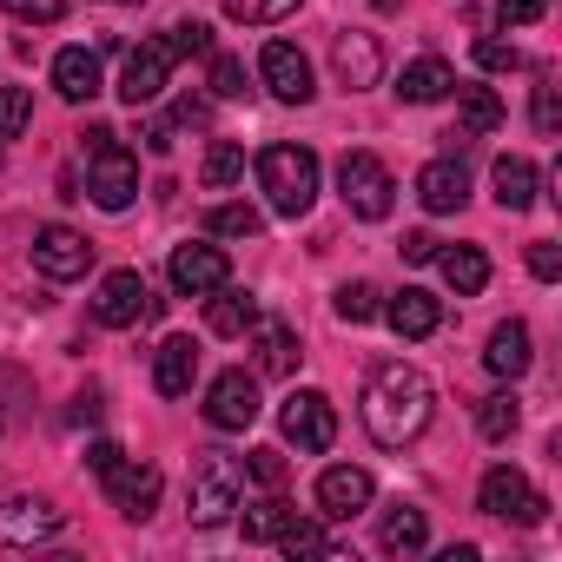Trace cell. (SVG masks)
<instances>
[{"label": "cell", "mask_w": 562, "mask_h": 562, "mask_svg": "<svg viewBox=\"0 0 562 562\" xmlns=\"http://www.w3.org/2000/svg\"><path fill=\"white\" fill-rule=\"evenodd\" d=\"M430 411H437V391H430V378H424L417 364H404V358L371 364L364 397H358V417H364L371 443H384V450L417 443V437L430 430Z\"/></svg>", "instance_id": "6da1fadb"}, {"label": "cell", "mask_w": 562, "mask_h": 562, "mask_svg": "<svg viewBox=\"0 0 562 562\" xmlns=\"http://www.w3.org/2000/svg\"><path fill=\"white\" fill-rule=\"evenodd\" d=\"M258 192L278 218H305L318 199V153L312 146H265L258 153Z\"/></svg>", "instance_id": "7a4b0ae2"}, {"label": "cell", "mask_w": 562, "mask_h": 562, "mask_svg": "<svg viewBox=\"0 0 562 562\" xmlns=\"http://www.w3.org/2000/svg\"><path fill=\"white\" fill-rule=\"evenodd\" d=\"M238 496H245V470H238V457H225V450H205V457H192L186 503H192V522H199V529L225 522V516L238 509Z\"/></svg>", "instance_id": "3957f363"}, {"label": "cell", "mask_w": 562, "mask_h": 562, "mask_svg": "<svg viewBox=\"0 0 562 562\" xmlns=\"http://www.w3.org/2000/svg\"><path fill=\"white\" fill-rule=\"evenodd\" d=\"M338 192H345V205L358 212V218H391V199H397V179H391V166L378 159V153H345L338 159Z\"/></svg>", "instance_id": "277c9868"}, {"label": "cell", "mask_w": 562, "mask_h": 562, "mask_svg": "<svg viewBox=\"0 0 562 562\" xmlns=\"http://www.w3.org/2000/svg\"><path fill=\"white\" fill-rule=\"evenodd\" d=\"M87 192H93L100 212H126V205L139 199V159H133L120 139L93 146V153H87Z\"/></svg>", "instance_id": "5b68a950"}, {"label": "cell", "mask_w": 562, "mask_h": 562, "mask_svg": "<svg viewBox=\"0 0 562 562\" xmlns=\"http://www.w3.org/2000/svg\"><path fill=\"white\" fill-rule=\"evenodd\" d=\"M159 305H166V299L146 292V278H139V271H106V278H100V292H93V318H100L106 331L146 325V318H159Z\"/></svg>", "instance_id": "8992f818"}, {"label": "cell", "mask_w": 562, "mask_h": 562, "mask_svg": "<svg viewBox=\"0 0 562 562\" xmlns=\"http://www.w3.org/2000/svg\"><path fill=\"white\" fill-rule=\"evenodd\" d=\"M278 424H285V437H292L305 457H325V450L338 443V411H331L325 391H292L285 411H278Z\"/></svg>", "instance_id": "52a82bcc"}, {"label": "cell", "mask_w": 562, "mask_h": 562, "mask_svg": "<svg viewBox=\"0 0 562 562\" xmlns=\"http://www.w3.org/2000/svg\"><path fill=\"white\" fill-rule=\"evenodd\" d=\"M476 509L483 516H503V522H542V496L529 490V476L516 470V463H496L490 476H483V490H476Z\"/></svg>", "instance_id": "ba28073f"}, {"label": "cell", "mask_w": 562, "mask_h": 562, "mask_svg": "<svg viewBox=\"0 0 562 562\" xmlns=\"http://www.w3.org/2000/svg\"><path fill=\"white\" fill-rule=\"evenodd\" d=\"M34 265H41V278H54V285H74V278L93 271V245L74 225H41L34 232Z\"/></svg>", "instance_id": "9c48e42d"}, {"label": "cell", "mask_w": 562, "mask_h": 562, "mask_svg": "<svg viewBox=\"0 0 562 562\" xmlns=\"http://www.w3.org/2000/svg\"><path fill=\"white\" fill-rule=\"evenodd\" d=\"M166 80H172V47L166 41H139L126 54V67H120V100L139 113V106H153L166 93Z\"/></svg>", "instance_id": "30bf717a"}, {"label": "cell", "mask_w": 562, "mask_h": 562, "mask_svg": "<svg viewBox=\"0 0 562 562\" xmlns=\"http://www.w3.org/2000/svg\"><path fill=\"white\" fill-rule=\"evenodd\" d=\"M205 424L212 430H251L258 424V378L251 371H218L205 391Z\"/></svg>", "instance_id": "8fae6325"}, {"label": "cell", "mask_w": 562, "mask_h": 562, "mask_svg": "<svg viewBox=\"0 0 562 562\" xmlns=\"http://www.w3.org/2000/svg\"><path fill=\"white\" fill-rule=\"evenodd\" d=\"M166 271H172V292L179 299H212L218 285H232V258L218 245H179Z\"/></svg>", "instance_id": "7c38bea8"}, {"label": "cell", "mask_w": 562, "mask_h": 562, "mask_svg": "<svg viewBox=\"0 0 562 562\" xmlns=\"http://www.w3.org/2000/svg\"><path fill=\"white\" fill-rule=\"evenodd\" d=\"M258 80L271 87V100H285V106H305L318 87H312V60L292 47V41H271L265 54H258Z\"/></svg>", "instance_id": "4fadbf2b"}, {"label": "cell", "mask_w": 562, "mask_h": 562, "mask_svg": "<svg viewBox=\"0 0 562 562\" xmlns=\"http://www.w3.org/2000/svg\"><path fill=\"white\" fill-rule=\"evenodd\" d=\"M331 67H338V80H345V93L378 87V80H384V47H378V34L345 27V34L331 41Z\"/></svg>", "instance_id": "5bb4252c"}, {"label": "cell", "mask_w": 562, "mask_h": 562, "mask_svg": "<svg viewBox=\"0 0 562 562\" xmlns=\"http://www.w3.org/2000/svg\"><path fill=\"white\" fill-rule=\"evenodd\" d=\"M100 483H106L113 509H120V516H133V522H146V516H153V503H159V490H166V476H159L153 463H126V457H120Z\"/></svg>", "instance_id": "9a60e30c"}, {"label": "cell", "mask_w": 562, "mask_h": 562, "mask_svg": "<svg viewBox=\"0 0 562 562\" xmlns=\"http://www.w3.org/2000/svg\"><path fill=\"white\" fill-rule=\"evenodd\" d=\"M60 529H67V516H60L47 496H8V503H0V542H14V549L47 542V536H60Z\"/></svg>", "instance_id": "2e32d148"}, {"label": "cell", "mask_w": 562, "mask_h": 562, "mask_svg": "<svg viewBox=\"0 0 562 562\" xmlns=\"http://www.w3.org/2000/svg\"><path fill=\"white\" fill-rule=\"evenodd\" d=\"M371 470H358V463H331L325 476H318V516L325 522H345V516H358L364 503H371Z\"/></svg>", "instance_id": "e0dca14e"}, {"label": "cell", "mask_w": 562, "mask_h": 562, "mask_svg": "<svg viewBox=\"0 0 562 562\" xmlns=\"http://www.w3.org/2000/svg\"><path fill=\"white\" fill-rule=\"evenodd\" d=\"M245 338H251V351H258V378H292L299 358H305V351H299V331H292L285 318H258Z\"/></svg>", "instance_id": "ac0fdd59"}, {"label": "cell", "mask_w": 562, "mask_h": 562, "mask_svg": "<svg viewBox=\"0 0 562 562\" xmlns=\"http://www.w3.org/2000/svg\"><path fill=\"white\" fill-rule=\"evenodd\" d=\"M397 338H430L437 325H443V305L430 299V292H417V285H404V292H391L384 299V312H378Z\"/></svg>", "instance_id": "d6986e66"}, {"label": "cell", "mask_w": 562, "mask_h": 562, "mask_svg": "<svg viewBox=\"0 0 562 562\" xmlns=\"http://www.w3.org/2000/svg\"><path fill=\"white\" fill-rule=\"evenodd\" d=\"M450 93H457V67L437 60V54L411 60L404 80H397V100H404V106H437V100H450Z\"/></svg>", "instance_id": "ffe728a7"}, {"label": "cell", "mask_w": 562, "mask_h": 562, "mask_svg": "<svg viewBox=\"0 0 562 562\" xmlns=\"http://www.w3.org/2000/svg\"><path fill=\"white\" fill-rule=\"evenodd\" d=\"M417 199H424V212H463V199H470L463 159H430V166L417 172Z\"/></svg>", "instance_id": "44dd1931"}, {"label": "cell", "mask_w": 562, "mask_h": 562, "mask_svg": "<svg viewBox=\"0 0 562 562\" xmlns=\"http://www.w3.org/2000/svg\"><path fill=\"white\" fill-rule=\"evenodd\" d=\"M192 378H199V345H192V338H166V345L153 351V391H159V397H186Z\"/></svg>", "instance_id": "7402d4cb"}, {"label": "cell", "mask_w": 562, "mask_h": 562, "mask_svg": "<svg viewBox=\"0 0 562 562\" xmlns=\"http://www.w3.org/2000/svg\"><path fill=\"white\" fill-rule=\"evenodd\" d=\"M100 87H106V80H100V54H87V47H67V54H54V93H60V100L87 106Z\"/></svg>", "instance_id": "603a6c76"}, {"label": "cell", "mask_w": 562, "mask_h": 562, "mask_svg": "<svg viewBox=\"0 0 562 562\" xmlns=\"http://www.w3.org/2000/svg\"><path fill=\"white\" fill-rule=\"evenodd\" d=\"M251 325H258V299H251V292L218 285V292L205 299V331H212V338H245Z\"/></svg>", "instance_id": "cb8c5ba5"}, {"label": "cell", "mask_w": 562, "mask_h": 562, "mask_svg": "<svg viewBox=\"0 0 562 562\" xmlns=\"http://www.w3.org/2000/svg\"><path fill=\"white\" fill-rule=\"evenodd\" d=\"M490 186H496V205H503V212H529V205H536V166H529L522 153H503V159L490 166Z\"/></svg>", "instance_id": "d4e9b609"}, {"label": "cell", "mask_w": 562, "mask_h": 562, "mask_svg": "<svg viewBox=\"0 0 562 562\" xmlns=\"http://www.w3.org/2000/svg\"><path fill=\"white\" fill-rule=\"evenodd\" d=\"M529 358H536V351H529V325H522V318H509V325H496V331H490L483 364H490L496 378H509V384H516V378L529 371Z\"/></svg>", "instance_id": "484cf974"}, {"label": "cell", "mask_w": 562, "mask_h": 562, "mask_svg": "<svg viewBox=\"0 0 562 562\" xmlns=\"http://www.w3.org/2000/svg\"><path fill=\"white\" fill-rule=\"evenodd\" d=\"M437 265H443V278H450L457 299H476V292L490 285V258H483L476 245H450V251H437Z\"/></svg>", "instance_id": "4316f807"}, {"label": "cell", "mask_w": 562, "mask_h": 562, "mask_svg": "<svg viewBox=\"0 0 562 562\" xmlns=\"http://www.w3.org/2000/svg\"><path fill=\"white\" fill-rule=\"evenodd\" d=\"M424 542H430L424 509H391V516L378 522V549H384V555H417Z\"/></svg>", "instance_id": "83f0119b"}, {"label": "cell", "mask_w": 562, "mask_h": 562, "mask_svg": "<svg viewBox=\"0 0 562 562\" xmlns=\"http://www.w3.org/2000/svg\"><path fill=\"white\" fill-rule=\"evenodd\" d=\"M292 516H299V509H292L285 496H278V490H271L265 503H251V509H245V542H278Z\"/></svg>", "instance_id": "f1b7e54d"}, {"label": "cell", "mask_w": 562, "mask_h": 562, "mask_svg": "<svg viewBox=\"0 0 562 562\" xmlns=\"http://www.w3.org/2000/svg\"><path fill=\"white\" fill-rule=\"evenodd\" d=\"M331 312H338L345 325H371V318L384 312V292L371 285V278H351V285H338V299H331Z\"/></svg>", "instance_id": "f546056e"}, {"label": "cell", "mask_w": 562, "mask_h": 562, "mask_svg": "<svg viewBox=\"0 0 562 562\" xmlns=\"http://www.w3.org/2000/svg\"><path fill=\"white\" fill-rule=\"evenodd\" d=\"M457 113H463V133H470V139H483V133L503 126V100H496L490 87H463V106H457Z\"/></svg>", "instance_id": "4dcf8cb0"}, {"label": "cell", "mask_w": 562, "mask_h": 562, "mask_svg": "<svg viewBox=\"0 0 562 562\" xmlns=\"http://www.w3.org/2000/svg\"><path fill=\"white\" fill-rule=\"evenodd\" d=\"M212 192H225V186H238L245 179V146H232V139H212V153H205V172H199Z\"/></svg>", "instance_id": "1f68e13d"}, {"label": "cell", "mask_w": 562, "mask_h": 562, "mask_svg": "<svg viewBox=\"0 0 562 562\" xmlns=\"http://www.w3.org/2000/svg\"><path fill=\"white\" fill-rule=\"evenodd\" d=\"M225 14L238 27H278V21L299 14V0H225Z\"/></svg>", "instance_id": "d6a6232c"}, {"label": "cell", "mask_w": 562, "mask_h": 562, "mask_svg": "<svg viewBox=\"0 0 562 562\" xmlns=\"http://www.w3.org/2000/svg\"><path fill=\"white\" fill-rule=\"evenodd\" d=\"M218 238H258V205H245V199H232V205H212V218H205Z\"/></svg>", "instance_id": "836d02e7"}, {"label": "cell", "mask_w": 562, "mask_h": 562, "mask_svg": "<svg viewBox=\"0 0 562 562\" xmlns=\"http://www.w3.org/2000/svg\"><path fill=\"white\" fill-rule=\"evenodd\" d=\"M516 417H522V411H516V397H509V391H496V397H483V404H476V430H483L490 443H503V437L516 430Z\"/></svg>", "instance_id": "e575fe53"}, {"label": "cell", "mask_w": 562, "mask_h": 562, "mask_svg": "<svg viewBox=\"0 0 562 562\" xmlns=\"http://www.w3.org/2000/svg\"><path fill=\"white\" fill-rule=\"evenodd\" d=\"M34 120V93L27 87H0V139H21Z\"/></svg>", "instance_id": "d590c367"}, {"label": "cell", "mask_w": 562, "mask_h": 562, "mask_svg": "<svg viewBox=\"0 0 562 562\" xmlns=\"http://www.w3.org/2000/svg\"><path fill=\"white\" fill-rule=\"evenodd\" d=\"M278 549H285V555H331L325 529H318V522H305V516H292V522H285V536H278Z\"/></svg>", "instance_id": "8d00e7d4"}, {"label": "cell", "mask_w": 562, "mask_h": 562, "mask_svg": "<svg viewBox=\"0 0 562 562\" xmlns=\"http://www.w3.org/2000/svg\"><path fill=\"white\" fill-rule=\"evenodd\" d=\"M205 60H212V93H218V100H245V93H251L238 54H205Z\"/></svg>", "instance_id": "74e56055"}, {"label": "cell", "mask_w": 562, "mask_h": 562, "mask_svg": "<svg viewBox=\"0 0 562 562\" xmlns=\"http://www.w3.org/2000/svg\"><path fill=\"white\" fill-rule=\"evenodd\" d=\"M245 476H251L258 490H285V450H251V457H245Z\"/></svg>", "instance_id": "f35d334b"}, {"label": "cell", "mask_w": 562, "mask_h": 562, "mask_svg": "<svg viewBox=\"0 0 562 562\" xmlns=\"http://www.w3.org/2000/svg\"><path fill=\"white\" fill-rule=\"evenodd\" d=\"M0 8H8L21 27H54L67 14V0H0Z\"/></svg>", "instance_id": "ab89813d"}, {"label": "cell", "mask_w": 562, "mask_h": 562, "mask_svg": "<svg viewBox=\"0 0 562 562\" xmlns=\"http://www.w3.org/2000/svg\"><path fill=\"white\" fill-rule=\"evenodd\" d=\"M166 47H172V60H179V54H199V60H205V54H212V27H205V21H179Z\"/></svg>", "instance_id": "60d3db41"}, {"label": "cell", "mask_w": 562, "mask_h": 562, "mask_svg": "<svg viewBox=\"0 0 562 562\" xmlns=\"http://www.w3.org/2000/svg\"><path fill=\"white\" fill-rule=\"evenodd\" d=\"M476 67H483V74H516L522 54H516L509 41H476Z\"/></svg>", "instance_id": "b9f144b4"}, {"label": "cell", "mask_w": 562, "mask_h": 562, "mask_svg": "<svg viewBox=\"0 0 562 562\" xmlns=\"http://www.w3.org/2000/svg\"><path fill=\"white\" fill-rule=\"evenodd\" d=\"M549 14V0H496V21L503 27H529V21H542Z\"/></svg>", "instance_id": "7bdbcfd3"}, {"label": "cell", "mask_w": 562, "mask_h": 562, "mask_svg": "<svg viewBox=\"0 0 562 562\" xmlns=\"http://www.w3.org/2000/svg\"><path fill=\"white\" fill-rule=\"evenodd\" d=\"M529 271L542 278V285H555V278H562V251H555L549 238H536V245H529Z\"/></svg>", "instance_id": "ee69618b"}, {"label": "cell", "mask_w": 562, "mask_h": 562, "mask_svg": "<svg viewBox=\"0 0 562 562\" xmlns=\"http://www.w3.org/2000/svg\"><path fill=\"white\" fill-rule=\"evenodd\" d=\"M536 133L555 139V80H549V74H542V87H536Z\"/></svg>", "instance_id": "f6af8a7d"}, {"label": "cell", "mask_w": 562, "mask_h": 562, "mask_svg": "<svg viewBox=\"0 0 562 562\" xmlns=\"http://www.w3.org/2000/svg\"><path fill=\"white\" fill-rule=\"evenodd\" d=\"M120 457H126V450H120L113 437H93V443H87V470H93V476H106V470H113Z\"/></svg>", "instance_id": "bcb514c9"}, {"label": "cell", "mask_w": 562, "mask_h": 562, "mask_svg": "<svg viewBox=\"0 0 562 562\" xmlns=\"http://www.w3.org/2000/svg\"><path fill=\"white\" fill-rule=\"evenodd\" d=\"M397 251H404V265H430V258H437V238H430V232H404Z\"/></svg>", "instance_id": "7dc6e473"}, {"label": "cell", "mask_w": 562, "mask_h": 562, "mask_svg": "<svg viewBox=\"0 0 562 562\" xmlns=\"http://www.w3.org/2000/svg\"><path fill=\"white\" fill-rule=\"evenodd\" d=\"M205 120H212L205 100H179V113H172V126H205Z\"/></svg>", "instance_id": "c3c4849f"}, {"label": "cell", "mask_w": 562, "mask_h": 562, "mask_svg": "<svg viewBox=\"0 0 562 562\" xmlns=\"http://www.w3.org/2000/svg\"><path fill=\"white\" fill-rule=\"evenodd\" d=\"M139 139H146V153H172V120H153Z\"/></svg>", "instance_id": "681fc988"}, {"label": "cell", "mask_w": 562, "mask_h": 562, "mask_svg": "<svg viewBox=\"0 0 562 562\" xmlns=\"http://www.w3.org/2000/svg\"><path fill=\"white\" fill-rule=\"evenodd\" d=\"M113 8H139V0H113Z\"/></svg>", "instance_id": "f907efd6"}, {"label": "cell", "mask_w": 562, "mask_h": 562, "mask_svg": "<svg viewBox=\"0 0 562 562\" xmlns=\"http://www.w3.org/2000/svg\"><path fill=\"white\" fill-rule=\"evenodd\" d=\"M0 424H8V417H0Z\"/></svg>", "instance_id": "816d5d0a"}]
</instances>
